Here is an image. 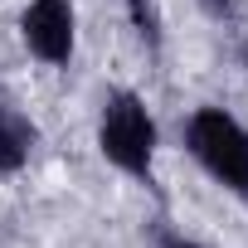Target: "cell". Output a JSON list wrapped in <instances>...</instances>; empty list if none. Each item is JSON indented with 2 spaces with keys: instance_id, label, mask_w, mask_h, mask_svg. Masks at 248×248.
<instances>
[{
  "instance_id": "obj_2",
  "label": "cell",
  "mask_w": 248,
  "mask_h": 248,
  "mask_svg": "<svg viewBox=\"0 0 248 248\" xmlns=\"http://www.w3.org/2000/svg\"><path fill=\"white\" fill-rule=\"evenodd\" d=\"M97 151L122 175L156 185V122L137 93H127V88L107 93L102 117H97Z\"/></svg>"
},
{
  "instance_id": "obj_4",
  "label": "cell",
  "mask_w": 248,
  "mask_h": 248,
  "mask_svg": "<svg viewBox=\"0 0 248 248\" xmlns=\"http://www.w3.org/2000/svg\"><path fill=\"white\" fill-rule=\"evenodd\" d=\"M39 132H34V122L15 107H0V175H15L30 166V151H34Z\"/></svg>"
},
{
  "instance_id": "obj_7",
  "label": "cell",
  "mask_w": 248,
  "mask_h": 248,
  "mask_svg": "<svg viewBox=\"0 0 248 248\" xmlns=\"http://www.w3.org/2000/svg\"><path fill=\"white\" fill-rule=\"evenodd\" d=\"M156 248H209V243H200V238H190V233H175V229H156Z\"/></svg>"
},
{
  "instance_id": "obj_3",
  "label": "cell",
  "mask_w": 248,
  "mask_h": 248,
  "mask_svg": "<svg viewBox=\"0 0 248 248\" xmlns=\"http://www.w3.org/2000/svg\"><path fill=\"white\" fill-rule=\"evenodd\" d=\"M20 39L25 49L49 63V68H68L73 44H78V20L68 0H30L25 15H20Z\"/></svg>"
},
{
  "instance_id": "obj_6",
  "label": "cell",
  "mask_w": 248,
  "mask_h": 248,
  "mask_svg": "<svg viewBox=\"0 0 248 248\" xmlns=\"http://www.w3.org/2000/svg\"><path fill=\"white\" fill-rule=\"evenodd\" d=\"M122 5H127V15H132L141 44L156 54V49H161V15H156V0H122Z\"/></svg>"
},
{
  "instance_id": "obj_1",
  "label": "cell",
  "mask_w": 248,
  "mask_h": 248,
  "mask_svg": "<svg viewBox=\"0 0 248 248\" xmlns=\"http://www.w3.org/2000/svg\"><path fill=\"white\" fill-rule=\"evenodd\" d=\"M185 151L200 170L224 185L238 204H248V127L224 107H195L185 122Z\"/></svg>"
},
{
  "instance_id": "obj_5",
  "label": "cell",
  "mask_w": 248,
  "mask_h": 248,
  "mask_svg": "<svg viewBox=\"0 0 248 248\" xmlns=\"http://www.w3.org/2000/svg\"><path fill=\"white\" fill-rule=\"evenodd\" d=\"M200 10H204V20H209L214 30L243 34V20H248V5H243V0H200Z\"/></svg>"
}]
</instances>
